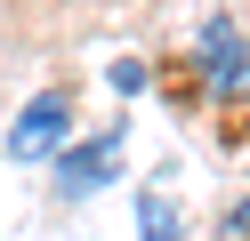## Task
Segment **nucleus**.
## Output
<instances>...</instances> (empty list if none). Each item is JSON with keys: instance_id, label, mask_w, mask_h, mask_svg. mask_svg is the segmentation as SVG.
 I'll list each match as a JSON object with an SVG mask.
<instances>
[{"instance_id": "f257e3e1", "label": "nucleus", "mask_w": 250, "mask_h": 241, "mask_svg": "<svg viewBox=\"0 0 250 241\" xmlns=\"http://www.w3.org/2000/svg\"><path fill=\"white\" fill-rule=\"evenodd\" d=\"M202 80H210L218 96H234V105L250 96V40L234 24H210V32H202Z\"/></svg>"}, {"instance_id": "f03ea898", "label": "nucleus", "mask_w": 250, "mask_h": 241, "mask_svg": "<svg viewBox=\"0 0 250 241\" xmlns=\"http://www.w3.org/2000/svg\"><path fill=\"white\" fill-rule=\"evenodd\" d=\"M65 121H73V105H65L57 89L33 96V105H24V121L8 129V153H17V161H49L57 145H65Z\"/></svg>"}, {"instance_id": "7ed1b4c3", "label": "nucleus", "mask_w": 250, "mask_h": 241, "mask_svg": "<svg viewBox=\"0 0 250 241\" xmlns=\"http://www.w3.org/2000/svg\"><path fill=\"white\" fill-rule=\"evenodd\" d=\"M113 169H121V129H105L97 145H73V153H57V185H65V193H97Z\"/></svg>"}, {"instance_id": "20e7f679", "label": "nucleus", "mask_w": 250, "mask_h": 241, "mask_svg": "<svg viewBox=\"0 0 250 241\" xmlns=\"http://www.w3.org/2000/svg\"><path fill=\"white\" fill-rule=\"evenodd\" d=\"M137 217H146V241H178V217H169L162 193H146V201H137Z\"/></svg>"}, {"instance_id": "39448f33", "label": "nucleus", "mask_w": 250, "mask_h": 241, "mask_svg": "<svg viewBox=\"0 0 250 241\" xmlns=\"http://www.w3.org/2000/svg\"><path fill=\"white\" fill-rule=\"evenodd\" d=\"M218 241H250V201H234L226 217H218Z\"/></svg>"}]
</instances>
